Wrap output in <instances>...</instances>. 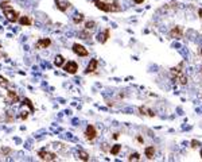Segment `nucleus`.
I'll return each mask as SVG.
<instances>
[{
  "label": "nucleus",
  "instance_id": "20e7f679",
  "mask_svg": "<svg viewBox=\"0 0 202 162\" xmlns=\"http://www.w3.org/2000/svg\"><path fill=\"white\" fill-rule=\"evenodd\" d=\"M73 51H74L77 55H80V57H88V55H89L88 49H85L82 45H80V43H74V45H73Z\"/></svg>",
  "mask_w": 202,
  "mask_h": 162
},
{
  "label": "nucleus",
  "instance_id": "9b49d317",
  "mask_svg": "<svg viewBox=\"0 0 202 162\" xmlns=\"http://www.w3.org/2000/svg\"><path fill=\"white\" fill-rule=\"evenodd\" d=\"M51 45V41L49 38H42L37 42V48L38 49H47Z\"/></svg>",
  "mask_w": 202,
  "mask_h": 162
},
{
  "label": "nucleus",
  "instance_id": "7c9ffc66",
  "mask_svg": "<svg viewBox=\"0 0 202 162\" xmlns=\"http://www.w3.org/2000/svg\"><path fill=\"white\" fill-rule=\"evenodd\" d=\"M198 15H199V18H202V8L198 10Z\"/></svg>",
  "mask_w": 202,
  "mask_h": 162
},
{
  "label": "nucleus",
  "instance_id": "c756f323",
  "mask_svg": "<svg viewBox=\"0 0 202 162\" xmlns=\"http://www.w3.org/2000/svg\"><path fill=\"white\" fill-rule=\"evenodd\" d=\"M133 1H135L136 4H142L143 1H144V0H133Z\"/></svg>",
  "mask_w": 202,
  "mask_h": 162
},
{
  "label": "nucleus",
  "instance_id": "2eb2a0df",
  "mask_svg": "<svg viewBox=\"0 0 202 162\" xmlns=\"http://www.w3.org/2000/svg\"><path fill=\"white\" fill-rule=\"evenodd\" d=\"M19 23L22 26H31V19H30V16H19Z\"/></svg>",
  "mask_w": 202,
  "mask_h": 162
},
{
  "label": "nucleus",
  "instance_id": "6ab92c4d",
  "mask_svg": "<svg viewBox=\"0 0 202 162\" xmlns=\"http://www.w3.org/2000/svg\"><path fill=\"white\" fill-rule=\"evenodd\" d=\"M120 150H121V146H120V145H115V146L111 147V150H109V151H111L112 156H117V154L120 153Z\"/></svg>",
  "mask_w": 202,
  "mask_h": 162
},
{
  "label": "nucleus",
  "instance_id": "f03ea898",
  "mask_svg": "<svg viewBox=\"0 0 202 162\" xmlns=\"http://www.w3.org/2000/svg\"><path fill=\"white\" fill-rule=\"evenodd\" d=\"M95 6L104 12H111V11L113 12V7L111 3H108L107 0H95Z\"/></svg>",
  "mask_w": 202,
  "mask_h": 162
},
{
  "label": "nucleus",
  "instance_id": "473e14b6",
  "mask_svg": "<svg viewBox=\"0 0 202 162\" xmlns=\"http://www.w3.org/2000/svg\"><path fill=\"white\" fill-rule=\"evenodd\" d=\"M199 54H201V55H202V50H201V53H199Z\"/></svg>",
  "mask_w": 202,
  "mask_h": 162
},
{
  "label": "nucleus",
  "instance_id": "9d476101",
  "mask_svg": "<svg viewBox=\"0 0 202 162\" xmlns=\"http://www.w3.org/2000/svg\"><path fill=\"white\" fill-rule=\"evenodd\" d=\"M139 112L142 115H147V116H150V118H154V116H155V112L152 111L151 108L145 107V105H140V107H139Z\"/></svg>",
  "mask_w": 202,
  "mask_h": 162
},
{
  "label": "nucleus",
  "instance_id": "0eeeda50",
  "mask_svg": "<svg viewBox=\"0 0 202 162\" xmlns=\"http://www.w3.org/2000/svg\"><path fill=\"white\" fill-rule=\"evenodd\" d=\"M55 6H57V8L61 12H66L67 8L70 7V3L67 0H55Z\"/></svg>",
  "mask_w": 202,
  "mask_h": 162
},
{
  "label": "nucleus",
  "instance_id": "aec40b11",
  "mask_svg": "<svg viewBox=\"0 0 202 162\" xmlns=\"http://www.w3.org/2000/svg\"><path fill=\"white\" fill-rule=\"evenodd\" d=\"M84 19H85V16L82 15V14H77V15L73 18V22L76 23V24H80L81 22H84Z\"/></svg>",
  "mask_w": 202,
  "mask_h": 162
},
{
  "label": "nucleus",
  "instance_id": "ddd939ff",
  "mask_svg": "<svg viewBox=\"0 0 202 162\" xmlns=\"http://www.w3.org/2000/svg\"><path fill=\"white\" fill-rule=\"evenodd\" d=\"M170 37L171 38H181L182 37V27H179V26L173 27V30L170 31Z\"/></svg>",
  "mask_w": 202,
  "mask_h": 162
},
{
  "label": "nucleus",
  "instance_id": "7ed1b4c3",
  "mask_svg": "<svg viewBox=\"0 0 202 162\" xmlns=\"http://www.w3.org/2000/svg\"><path fill=\"white\" fill-rule=\"evenodd\" d=\"M38 157L42 159V161H55L58 158V156L55 153H51L47 151V150H39L38 151Z\"/></svg>",
  "mask_w": 202,
  "mask_h": 162
},
{
  "label": "nucleus",
  "instance_id": "c85d7f7f",
  "mask_svg": "<svg viewBox=\"0 0 202 162\" xmlns=\"http://www.w3.org/2000/svg\"><path fill=\"white\" fill-rule=\"evenodd\" d=\"M3 153H6V154H8V153H11V149H3Z\"/></svg>",
  "mask_w": 202,
  "mask_h": 162
},
{
  "label": "nucleus",
  "instance_id": "6e6552de",
  "mask_svg": "<svg viewBox=\"0 0 202 162\" xmlns=\"http://www.w3.org/2000/svg\"><path fill=\"white\" fill-rule=\"evenodd\" d=\"M173 80H175V81H178V83L181 84V85H186L187 84V76L185 74V72H179V73H177L175 76L173 77Z\"/></svg>",
  "mask_w": 202,
  "mask_h": 162
},
{
  "label": "nucleus",
  "instance_id": "5701e85b",
  "mask_svg": "<svg viewBox=\"0 0 202 162\" xmlns=\"http://www.w3.org/2000/svg\"><path fill=\"white\" fill-rule=\"evenodd\" d=\"M80 37H82V39H89L90 38V34H89V30H84V31L80 32Z\"/></svg>",
  "mask_w": 202,
  "mask_h": 162
},
{
  "label": "nucleus",
  "instance_id": "393cba45",
  "mask_svg": "<svg viewBox=\"0 0 202 162\" xmlns=\"http://www.w3.org/2000/svg\"><path fill=\"white\" fill-rule=\"evenodd\" d=\"M8 85V80L4 78L3 76H0V86H7Z\"/></svg>",
  "mask_w": 202,
  "mask_h": 162
},
{
  "label": "nucleus",
  "instance_id": "f3484780",
  "mask_svg": "<svg viewBox=\"0 0 202 162\" xmlns=\"http://www.w3.org/2000/svg\"><path fill=\"white\" fill-rule=\"evenodd\" d=\"M78 158L81 159V161H89V154L85 151V150H80L78 151Z\"/></svg>",
  "mask_w": 202,
  "mask_h": 162
},
{
  "label": "nucleus",
  "instance_id": "dca6fc26",
  "mask_svg": "<svg viewBox=\"0 0 202 162\" xmlns=\"http://www.w3.org/2000/svg\"><path fill=\"white\" fill-rule=\"evenodd\" d=\"M63 64H65V58H63V55H57L55 57V60H54V65L58 68L63 66Z\"/></svg>",
  "mask_w": 202,
  "mask_h": 162
},
{
  "label": "nucleus",
  "instance_id": "cd10ccee",
  "mask_svg": "<svg viewBox=\"0 0 202 162\" xmlns=\"http://www.w3.org/2000/svg\"><path fill=\"white\" fill-rule=\"evenodd\" d=\"M27 118H29V114H27V112H22L20 119H22V120H24V119H27Z\"/></svg>",
  "mask_w": 202,
  "mask_h": 162
},
{
  "label": "nucleus",
  "instance_id": "a878e982",
  "mask_svg": "<svg viewBox=\"0 0 202 162\" xmlns=\"http://www.w3.org/2000/svg\"><path fill=\"white\" fill-rule=\"evenodd\" d=\"M14 120V116H12V112H7V119L6 122H8V123H11V122Z\"/></svg>",
  "mask_w": 202,
  "mask_h": 162
},
{
  "label": "nucleus",
  "instance_id": "b1692460",
  "mask_svg": "<svg viewBox=\"0 0 202 162\" xmlns=\"http://www.w3.org/2000/svg\"><path fill=\"white\" fill-rule=\"evenodd\" d=\"M139 159H140L139 153H133V154H131V156L128 157V161H139Z\"/></svg>",
  "mask_w": 202,
  "mask_h": 162
},
{
  "label": "nucleus",
  "instance_id": "412c9836",
  "mask_svg": "<svg viewBox=\"0 0 202 162\" xmlns=\"http://www.w3.org/2000/svg\"><path fill=\"white\" fill-rule=\"evenodd\" d=\"M95 27H96V22H95V20H89V22L85 23V29L89 30V31H90V30H93Z\"/></svg>",
  "mask_w": 202,
  "mask_h": 162
},
{
  "label": "nucleus",
  "instance_id": "bb28decb",
  "mask_svg": "<svg viewBox=\"0 0 202 162\" xmlns=\"http://www.w3.org/2000/svg\"><path fill=\"white\" fill-rule=\"evenodd\" d=\"M199 146V143H198V140H196V139H193L191 140V147L193 149H196V147H198Z\"/></svg>",
  "mask_w": 202,
  "mask_h": 162
},
{
  "label": "nucleus",
  "instance_id": "1a4fd4ad",
  "mask_svg": "<svg viewBox=\"0 0 202 162\" xmlns=\"http://www.w3.org/2000/svg\"><path fill=\"white\" fill-rule=\"evenodd\" d=\"M109 38H111V30L109 29H107L104 32H100V34H98V42H100V43H105Z\"/></svg>",
  "mask_w": 202,
  "mask_h": 162
},
{
  "label": "nucleus",
  "instance_id": "4be33fe9",
  "mask_svg": "<svg viewBox=\"0 0 202 162\" xmlns=\"http://www.w3.org/2000/svg\"><path fill=\"white\" fill-rule=\"evenodd\" d=\"M23 104H24V105H27V107L30 108V111H31V112H34V109H35V108H34V105H32V103L30 102L29 99H24V100H23Z\"/></svg>",
  "mask_w": 202,
  "mask_h": 162
},
{
  "label": "nucleus",
  "instance_id": "423d86ee",
  "mask_svg": "<svg viewBox=\"0 0 202 162\" xmlns=\"http://www.w3.org/2000/svg\"><path fill=\"white\" fill-rule=\"evenodd\" d=\"M85 137L88 140H93L96 137H97V130H96L95 126H92V124H89L88 127H86L85 130Z\"/></svg>",
  "mask_w": 202,
  "mask_h": 162
},
{
  "label": "nucleus",
  "instance_id": "2f4dec72",
  "mask_svg": "<svg viewBox=\"0 0 202 162\" xmlns=\"http://www.w3.org/2000/svg\"><path fill=\"white\" fill-rule=\"evenodd\" d=\"M201 158H202V149H201Z\"/></svg>",
  "mask_w": 202,
  "mask_h": 162
},
{
  "label": "nucleus",
  "instance_id": "4468645a",
  "mask_svg": "<svg viewBox=\"0 0 202 162\" xmlns=\"http://www.w3.org/2000/svg\"><path fill=\"white\" fill-rule=\"evenodd\" d=\"M144 154H145V157H147L148 159H152V158H154V156H155V147L154 146L145 147Z\"/></svg>",
  "mask_w": 202,
  "mask_h": 162
},
{
  "label": "nucleus",
  "instance_id": "39448f33",
  "mask_svg": "<svg viewBox=\"0 0 202 162\" xmlns=\"http://www.w3.org/2000/svg\"><path fill=\"white\" fill-rule=\"evenodd\" d=\"M63 70L69 74H76L77 70H78V65H77V62H74V61H69V62H66V65L63 66Z\"/></svg>",
  "mask_w": 202,
  "mask_h": 162
},
{
  "label": "nucleus",
  "instance_id": "f8f14e48",
  "mask_svg": "<svg viewBox=\"0 0 202 162\" xmlns=\"http://www.w3.org/2000/svg\"><path fill=\"white\" fill-rule=\"evenodd\" d=\"M97 66H98V61L97 60H90V62H89L88 68H86V70H85V73L86 74L93 73V72L97 69Z\"/></svg>",
  "mask_w": 202,
  "mask_h": 162
},
{
  "label": "nucleus",
  "instance_id": "72a5a7b5",
  "mask_svg": "<svg viewBox=\"0 0 202 162\" xmlns=\"http://www.w3.org/2000/svg\"><path fill=\"white\" fill-rule=\"evenodd\" d=\"M201 74H202V72H201Z\"/></svg>",
  "mask_w": 202,
  "mask_h": 162
},
{
  "label": "nucleus",
  "instance_id": "f257e3e1",
  "mask_svg": "<svg viewBox=\"0 0 202 162\" xmlns=\"http://www.w3.org/2000/svg\"><path fill=\"white\" fill-rule=\"evenodd\" d=\"M1 10L4 12V16L7 18V20H10L11 23H15L19 20V14L15 11L12 6H10V1H1Z\"/></svg>",
  "mask_w": 202,
  "mask_h": 162
},
{
  "label": "nucleus",
  "instance_id": "a211bd4d",
  "mask_svg": "<svg viewBox=\"0 0 202 162\" xmlns=\"http://www.w3.org/2000/svg\"><path fill=\"white\" fill-rule=\"evenodd\" d=\"M7 96H8V99H10V100H11L12 103H16L18 100H19L18 95H16V93L14 92V91H8V92H7Z\"/></svg>",
  "mask_w": 202,
  "mask_h": 162
}]
</instances>
